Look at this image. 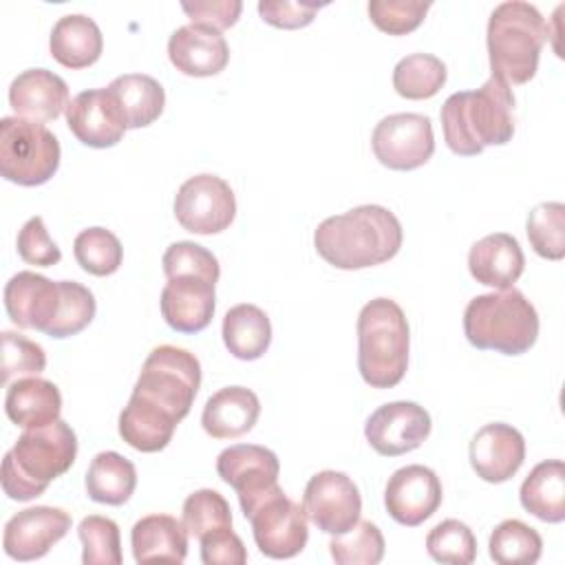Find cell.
<instances>
[{"mask_svg": "<svg viewBox=\"0 0 565 565\" xmlns=\"http://www.w3.org/2000/svg\"><path fill=\"white\" fill-rule=\"evenodd\" d=\"M402 241V223L382 205H358L329 216L313 232L316 252L338 269L382 265L399 252Z\"/></svg>", "mask_w": 565, "mask_h": 565, "instance_id": "obj_1", "label": "cell"}, {"mask_svg": "<svg viewBox=\"0 0 565 565\" xmlns=\"http://www.w3.org/2000/svg\"><path fill=\"white\" fill-rule=\"evenodd\" d=\"M512 110V88L497 77L477 90L452 93L439 113L444 141L459 157H475L486 146H503L514 135Z\"/></svg>", "mask_w": 565, "mask_h": 565, "instance_id": "obj_2", "label": "cell"}, {"mask_svg": "<svg viewBox=\"0 0 565 565\" xmlns=\"http://www.w3.org/2000/svg\"><path fill=\"white\" fill-rule=\"evenodd\" d=\"M77 457L75 430L55 419L40 428H24L15 446L2 459V490L13 501H31L46 492Z\"/></svg>", "mask_w": 565, "mask_h": 565, "instance_id": "obj_3", "label": "cell"}, {"mask_svg": "<svg viewBox=\"0 0 565 565\" xmlns=\"http://www.w3.org/2000/svg\"><path fill=\"white\" fill-rule=\"evenodd\" d=\"M547 35V24L534 4L521 0L497 4L486 31L492 77L508 86L527 84L536 75Z\"/></svg>", "mask_w": 565, "mask_h": 565, "instance_id": "obj_4", "label": "cell"}, {"mask_svg": "<svg viewBox=\"0 0 565 565\" xmlns=\"http://www.w3.org/2000/svg\"><path fill=\"white\" fill-rule=\"evenodd\" d=\"M411 331L402 307L373 298L358 316V371L373 388L397 386L408 366Z\"/></svg>", "mask_w": 565, "mask_h": 565, "instance_id": "obj_5", "label": "cell"}, {"mask_svg": "<svg viewBox=\"0 0 565 565\" xmlns=\"http://www.w3.org/2000/svg\"><path fill=\"white\" fill-rule=\"evenodd\" d=\"M463 333L479 351L521 355L539 338V313L514 287L481 294L463 311Z\"/></svg>", "mask_w": 565, "mask_h": 565, "instance_id": "obj_6", "label": "cell"}, {"mask_svg": "<svg viewBox=\"0 0 565 565\" xmlns=\"http://www.w3.org/2000/svg\"><path fill=\"white\" fill-rule=\"evenodd\" d=\"M201 386V364L194 353L161 344L146 358L132 395L163 408L174 419H183Z\"/></svg>", "mask_w": 565, "mask_h": 565, "instance_id": "obj_7", "label": "cell"}, {"mask_svg": "<svg viewBox=\"0 0 565 565\" xmlns=\"http://www.w3.org/2000/svg\"><path fill=\"white\" fill-rule=\"evenodd\" d=\"M60 141L40 121L24 117L0 119V174L18 185L46 183L60 168Z\"/></svg>", "mask_w": 565, "mask_h": 565, "instance_id": "obj_8", "label": "cell"}, {"mask_svg": "<svg viewBox=\"0 0 565 565\" xmlns=\"http://www.w3.org/2000/svg\"><path fill=\"white\" fill-rule=\"evenodd\" d=\"M252 523L256 547L269 558H294L309 541L305 508L291 501L276 483L245 514Z\"/></svg>", "mask_w": 565, "mask_h": 565, "instance_id": "obj_9", "label": "cell"}, {"mask_svg": "<svg viewBox=\"0 0 565 565\" xmlns=\"http://www.w3.org/2000/svg\"><path fill=\"white\" fill-rule=\"evenodd\" d=\"M174 216L185 232L210 236L227 230L236 216V199L216 174H194L174 196Z\"/></svg>", "mask_w": 565, "mask_h": 565, "instance_id": "obj_10", "label": "cell"}, {"mask_svg": "<svg viewBox=\"0 0 565 565\" xmlns=\"http://www.w3.org/2000/svg\"><path fill=\"white\" fill-rule=\"evenodd\" d=\"M371 148L375 159L391 170L422 168L435 152L433 124L419 113L388 115L375 126Z\"/></svg>", "mask_w": 565, "mask_h": 565, "instance_id": "obj_11", "label": "cell"}, {"mask_svg": "<svg viewBox=\"0 0 565 565\" xmlns=\"http://www.w3.org/2000/svg\"><path fill=\"white\" fill-rule=\"evenodd\" d=\"M307 519L324 534H344L362 512V497L353 479L338 470H322L313 475L302 494Z\"/></svg>", "mask_w": 565, "mask_h": 565, "instance_id": "obj_12", "label": "cell"}, {"mask_svg": "<svg viewBox=\"0 0 565 565\" xmlns=\"http://www.w3.org/2000/svg\"><path fill=\"white\" fill-rule=\"evenodd\" d=\"M216 472L230 488H234L241 510L247 514L254 503L278 483L280 463L276 452L265 446L236 444L218 455Z\"/></svg>", "mask_w": 565, "mask_h": 565, "instance_id": "obj_13", "label": "cell"}, {"mask_svg": "<svg viewBox=\"0 0 565 565\" xmlns=\"http://www.w3.org/2000/svg\"><path fill=\"white\" fill-rule=\"evenodd\" d=\"M433 422L424 406L415 402H388L371 413L364 435L382 457H399L419 448L430 435Z\"/></svg>", "mask_w": 565, "mask_h": 565, "instance_id": "obj_14", "label": "cell"}, {"mask_svg": "<svg viewBox=\"0 0 565 565\" xmlns=\"http://www.w3.org/2000/svg\"><path fill=\"white\" fill-rule=\"evenodd\" d=\"M71 514L53 505H35L13 514L2 534L9 558L26 563L49 554V550L71 530Z\"/></svg>", "mask_w": 565, "mask_h": 565, "instance_id": "obj_15", "label": "cell"}, {"mask_svg": "<svg viewBox=\"0 0 565 565\" xmlns=\"http://www.w3.org/2000/svg\"><path fill=\"white\" fill-rule=\"evenodd\" d=\"M439 477L419 463L395 470L384 488V505L393 521L406 527H417L430 519L441 505Z\"/></svg>", "mask_w": 565, "mask_h": 565, "instance_id": "obj_16", "label": "cell"}, {"mask_svg": "<svg viewBox=\"0 0 565 565\" xmlns=\"http://www.w3.org/2000/svg\"><path fill=\"white\" fill-rule=\"evenodd\" d=\"M68 130L90 148H110L121 141L126 128L124 115L108 88L77 93L66 106Z\"/></svg>", "mask_w": 565, "mask_h": 565, "instance_id": "obj_17", "label": "cell"}, {"mask_svg": "<svg viewBox=\"0 0 565 565\" xmlns=\"http://www.w3.org/2000/svg\"><path fill=\"white\" fill-rule=\"evenodd\" d=\"M216 282L203 276H172L161 289V316L166 324L179 333L203 331L214 316Z\"/></svg>", "mask_w": 565, "mask_h": 565, "instance_id": "obj_18", "label": "cell"}, {"mask_svg": "<svg viewBox=\"0 0 565 565\" xmlns=\"http://www.w3.org/2000/svg\"><path fill=\"white\" fill-rule=\"evenodd\" d=\"M62 302L60 282L35 271H18L4 285V309L20 329L46 333Z\"/></svg>", "mask_w": 565, "mask_h": 565, "instance_id": "obj_19", "label": "cell"}, {"mask_svg": "<svg viewBox=\"0 0 565 565\" xmlns=\"http://www.w3.org/2000/svg\"><path fill=\"white\" fill-rule=\"evenodd\" d=\"M525 459V439L510 424H486L470 441V466L488 483L512 479Z\"/></svg>", "mask_w": 565, "mask_h": 565, "instance_id": "obj_20", "label": "cell"}, {"mask_svg": "<svg viewBox=\"0 0 565 565\" xmlns=\"http://www.w3.org/2000/svg\"><path fill=\"white\" fill-rule=\"evenodd\" d=\"M168 57L183 75L212 77L227 66L230 46L221 31L199 24H183L168 40Z\"/></svg>", "mask_w": 565, "mask_h": 565, "instance_id": "obj_21", "label": "cell"}, {"mask_svg": "<svg viewBox=\"0 0 565 565\" xmlns=\"http://www.w3.org/2000/svg\"><path fill=\"white\" fill-rule=\"evenodd\" d=\"M9 104L18 117L40 124L53 121L68 106V86L53 71L29 68L11 82Z\"/></svg>", "mask_w": 565, "mask_h": 565, "instance_id": "obj_22", "label": "cell"}, {"mask_svg": "<svg viewBox=\"0 0 565 565\" xmlns=\"http://www.w3.org/2000/svg\"><path fill=\"white\" fill-rule=\"evenodd\" d=\"M525 256L512 234L494 232L477 241L468 252L470 276L492 289H510L523 274Z\"/></svg>", "mask_w": 565, "mask_h": 565, "instance_id": "obj_23", "label": "cell"}, {"mask_svg": "<svg viewBox=\"0 0 565 565\" xmlns=\"http://www.w3.org/2000/svg\"><path fill=\"white\" fill-rule=\"evenodd\" d=\"M260 415V402L245 386H225L203 406L201 426L214 439H236L254 428Z\"/></svg>", "mask_w": 565, "mask_h": 565, "instance_id": "obj_24", "label": "cell"}, {"mask_svg": "<svg viewBox=\"0 0 565 565\" xmlns=\"http://www.w3.org/2000/svg\"><path fill=\"white\" fill-rule=\"evenodd\" d=\"M188 536L183 521L170 514H148L132 525V556L137 563H183Z\"/></svg>", "mask_w": 565, "mask_h": 565, "instance_id": "obj_25", "label": "cell"}, {"mask_svg": "<svg viewBox=\"0 0 565 565\" xmlns=\"http://www.w3.org/2000/svg\"><path fill=\"white\" fill-rule=\"evenodd\" d=\"M62 395L60 388L38 375L18 377L7 384L4 413L20 428H40L60 419Z\"/></svg>", "mask_w": 565, "mask_h": 565, "instance_id": "obj_26", "label": "cell"}, {"mask_svg": "<svg viewBox=\"0 0 565 565\" xmlns=\"http://www.w3.org/2000/svg\"><path fill=\"white\" fill-rule=\"evenodd\" d=\"M51 55L66 68H86L95 64L104 49L97 22L82 13L64 15L55 22L49 40Z\"/></svg>", "mask_w": 565, "mask_h": 565, "instance_id": "obj_27", "label": "cell"}, {"mask_svg": "<svg viewBox=\"0 0 565 565\" xmlns=\"http://www.w3.org/2000/svg\"><path fill=\"white\" fill-rule=\"evenodd\" d=\"M177 424L179 419H174L170 413L137 395H130L128 404L119 413V435L139 452L163 450L170 444Z\"/></svg>", "mask_w": 565, "mask_h": 565, "instance_id": "obj_28", "label": "cell"}, {"mask_svg": "<svg viewBox=\"0 0 565 565\" xmlns=\"http://www.w3.org/2000/svg\"><path fill=\"white\" fill-rule=\"evenodd\" d=\"M521 505L545 523L565 521V463L547 459L532 468L521 483Z\"/></svg>", "mask_w": 565, "mask_h": 565, "instance_id": "obj_29", "label": "cell"}, {"mask_svg": "<svg viewBox=\"0 0 565 565\" xmlns=\"http://www.w3.org/2000/svg\"><path fill=\"white\" fill-rule=\"evenodd\" d=\"M110 95L115 97L126 128H146L159 115L166 106V93L163 86L143 73H126L115 77L108 86Z\"/></svg>", "mask_w": 565, "mask_h": 565, "instance_id": "obj_30", "label": "cell"}, {"mask_svg": "<svg viewBox=\"0 0 565 565\" xmlns=\"http://www.w3.org/2000/svg\"><path fill=\"white\" fill-rule=\"evenodd\" d=\"M223 342L238 360H258L271 344V322L267 313L249 302L232 307L223 318Z\"/></svg>", "mask_w": 565, "mask_h": 565, "instance_id": "obj_31", "label": "cell"}, {"mask_svg": "<svg viewBox=\"0 0 565 565\" xmlns=\"http://www.w3.org/2000/svg\"><path fill=\"white\" fill-rule=\"evenodd\" d=\"M137 488V470L130 459L115 450L93 457L86 470V492L93 501L106 505H124Z\"/></svg>", "mask_w": 565, "mask_h": 565, "instance_id": "obj_32", "label": "cell"}, {"mask_svg": "<svg viewBox=\"0 0 565 565\" xmlns=\"http://www.w3.org/2000/svg\"><path fill=\"white\" fill-rule=\"evenodd\" d=\"M490 558L499 565H532L541 558V534L519 519L501 521L488 541Z\"/></svg>", "mask_w": 565, "mask_h": 565, "instance_id": "obj_33", "label": "cell"}, {"mask_svg": "<svg viewBox=\"0 0 565 565\" xmlns=\"http://www.w3.org/2000/svg\"><path fill=\"white\" fill-rule=\"evenodd\" d=\"M446 84V64L430 53H413L393 68V88L406 99H428Z\"/></svg>", "mask_w": 565, "mask_h": 565, "instance_id": "obj_34", "label": "cell"}, {"mask_svg": "<svg viewBox=\"0 0 565 565\" xmlns=\"http://www.w3.org/2000/svg\"><path fill=\"white\" fill-rule=\"evenodd\" d=\"M73 254L84 271L93 276H110L121 265L124 247L110 230L88 227L75 236Z\"/></svg>", "mask_w": 565, "mask_h": 565, "instance_id": "obj_35", "label": "cell"}, {"mask_svg": "<svg viewBox=\"0 0 565 565\" xmlns=\"http://www.w3.org/2000/svg\"><path fill=\"white\" fill-rule=\"evenodd\" d=\"M527 241L545 260L565 256V205L558 201L539 203L527 216Z\"/></svg>", "mask_w": 565, "mask_h": 565, "instance_id": "obj_36", "label": "cell"}, {"mask_svg": "<svg viewBox=\"0 0 565 565\" xmlns=\"http://www.w3.org/2000/svg\"><path fill=\"white\" fill-rule=\"evenodd\" d=\"M384 536L371 521H358L349 532L329 541L331 558L338 565H377L384 558Z\"/></svg>", "mask_w": 565, "mask_h": 565, "instance_id": "obj_37", "label": "cell"}, {"mask_svg": "<svg viewBox=\"0 0 565 565\" xmlns=\"http://www.w3.org/2000/svg\"><path fill=\"white\" fill-rule=\"evenodd\" d=\"M183 525L196 541L205 534L232 527V510L225 497L212 488L196 490L183 501Z\"/></svg>", "mask_w": 565, "mask_h": 565, "instance_id": "obj_38", "label": "cell"}, {"mask_svg": "<svg viewBox=\"0 0 565 565\" xmlns=\"http://www.w3.org/2000/svg\"><path fill=\"white\" fill-rule=\"evenodd\" d=\"M82 541L84 565H119L121 563V539L119 525L102 514H88L77 525Z\"/></svg>", "mask_w": 565, "mask_h": 565, "instance_id": "obj_39", "label": "cell"}, {"mask_svg": "<svg viewBox=\"0 0 565 565\" xmlns=\"http://www.w3.org/2000/svg\"><path fill=\"white\" fill-rule=\"evenodd\" d=\"M62 289V302L57 309L55 320L46 329V335L51 338H71L84 331L93 318H95V296L88 287L75 282V280H60Z\"/></svg>", "mask_w": 565, "mask_h": 565, "instance_id": "obj_40", "label": "cell"}, {"mask_svg": "<svg viewBox=\"0 0 565 565\" xmlns=\"http://www.w3.org/2000/svg\"><path fill=\"white\" fill-rule=\"evenodd\" d=\"M426 552L437 563L470 565L477 558V539L463 521L446 519L428 532Z\"/></svg>", "mask_w": 565, "mask_h": 565, "instance_id": "obj_41", "label": "cell"}, {"mask_svg": "<svg viewBox=\"0 0 565 565\" xmlns=\"http://www.w3.org/2000/svg\"><path fill=\"white\" fill-rule=\"evenodd\" d=\"M0 340H2V353H0L2 384H9L13 377L40 375L46 369V353L38 342L13 331H2Z\"/></svg>", "mask_w": 565, "mask_h": 565, "instance_id": "obj_42", "label": "cell"}, {"mask_svg": "<svg viewBox=\"0 0 565 565\" xmlns=\"http://www.w3.org/2000/svg\"><path fill=\"white\" fill-rule=\"evenodd\" d=\"M161 265H163L166 278L190 274V276H203V278H210L212 282H218V276H221L216 256L210 249H205L203 245L192 243V241L172 243L166 249Z\"/></svg>", "mask_w": 565, "mask_h": 565, "instance_id": "obj_43", "label": "cell"}, {"mask_svg": "<svg viewBox=\"0 0 565 565\" xmlns=\"http://www.w3.org/2000/svg\"><path fill=\"white\" fill-rule=\"evenodd\" d=\"M428 9L430 2L422 0H373L369 2V18L388 35H406L424 22Z\"/></svg>", "mask_w": 565, "mask_h": 565, "instance_id": "obj_44", "label": "cell"}, {"mask_svg": "<svg viewBox=\"0 0 565 565\" xmlns=\"http://www.w3.org/2000/svg\"><path fill=\"white\" fill-rule=\"evenodd\" d=\"M18 254L35 267H53L62 260V252L49 236L42 216H31L18 234Z\"/></svg>", "mask_w": 565, "mask_h": 565, "instance_id": "obj_45", "label": "cell"}, {"mask_svg": "<svg viewBox=\"0 0 565 565\" xmlns=\"http://www.w3.org/2000/svg\"><path fill=\"white\" fill-rule=\"evenodd\" d=\"M322 7L324 4L300 0H260L258 13L267 24L276 29H302L313 22Z\"/></svg>", "mask_w": 565, "mask_h": 565, "instance_id": "obj_46", "label": "cell"}, {"mask_svg": "<svg viewBox=\"0 0 565 565\" xmlns=\"http://www.w3.org/2000/svg\"><path fill=\"white\" fill-rule=\"evenodd\" d=\"M181 9L190 18V24L223 31L236 24L243 11V2L241 0H194V2H181Z\"/></svg>", "mask_w": 565, "mask_h": 565, "instance_id": "obj_47", "label": "cell"}, {"mask_svg": "<svg viewBox=\"0 0 565 565\" xmlns=\"http://www.w3.org/2000/svg\"><path fill=\"white\" fill-rule=\"evenodd\" d=\"M201 561L205 565H243L247 563V550L232 527L205 534L199 539Z\"/></svg>", "mask_w": 565, "mask_h": 565, "instance_id": "obj_48", "label": "cell"}]
</instances>
